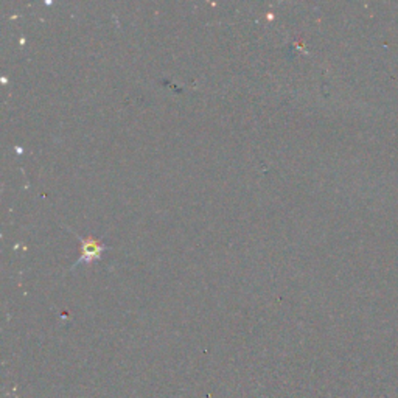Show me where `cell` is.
<instances>
[{
  "label": "cell",
  "instance_id": "cell-1",
  "mask_svg": "<svg viewBox=\"0 0 398 398\" xmlns=\"http://www.w3.org/2000/svg\"><path fill=\"white\" fill-rule=\"evenodd\" d=\"M78 238H80L83 243V254H81V257L78 258V262L74 265V267L80 266L83 263H92L94 260L100 258L101 254L106 251V246L100 243L99 240L83 238V237H78Z\"/></svg>",
  "mask_w": 398,
  "mask_h": 398
}]
</instances>
